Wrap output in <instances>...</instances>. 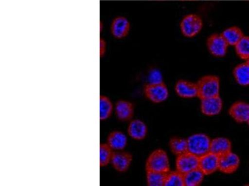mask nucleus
<instances>
[{
    "label": "nucleus",
    "instance_id": "nucleus-16",
    "mask_svg": "<svg viewBox=\"0 0 249 186\" xmlns=\"http://www.w3.org/2000/svg\"><path fill=\"white\" fill-rule=\"evenodd\" d=\"M232 144L228 139L217 137L211 140L210 152L221 157L231 152Z\"/></svg>",
    "mask_w": 249,
    "mask_h": 186
},
{
    "label": "nucleus",
    "instance_id": "nucleus-17",
    "mask_svg": "<svg viewBox=\"0 0 249 186\" xmlns=\"http://www.w3.org/2000/svg\"><path fill=\"white\" fill-rule=\"evenodd\" d=\"M147 130L146 124L139 119L131 121L128 127L129 136L137 140H142L145 138Z\"/></svg>",
    "mask_w": 249,
    "mask_h": 186
},
{
    "label": "nucleus",
    "instance_id": "nucleus-9",
    "mask_svg": "<svg viewBox=\"0 0 249 186\" xmlns=\"http://www.w3.org/2000/svg\"><path fill=\"white\" fill-rule=\"evenodd\" d=\"M219 156L211 152L199 157V169L205 176L214 173L219 170Z\"/></svg>",
    "mask_w": 249,
    "mask_h": 186
},
{
    "label": "nucleus",
    "instance_id": "nucleus-10",
    "mask_svg": "<svg viewBox=\"0 0 249 186\" xmlns=\"http://www.w3.org/2000/svg\"><path fill=\"white\" fill-rule=\"evenodd\" d=\"M130 30V23L126 17L117 16L113 19L110 32L115 39H122L127 36Z\"/></svg>",
    "mask_w": 249,
    "mask_h": 186
},
{
    "label": "nucleus",
    "instance_id": "nucleus-15",
    "mask_svg": "<svg viewBox=\"0 0 249 186\" xmlns=\"http://www.w3.org/2000/svg\"><path fill=\"white\" fill-rule=\"evenodd\" d=\"M115 114L118 119L126 122L131 120L134 114V106L130 102L119 100L115 105Z\"/></svg>",
    "mask_w": 249,
    "mask_h": 186
},
{
    "label": "nucleus",
    "instance_id": "nucleus-1",
    "mask_svg": "<svg viewBox=\"0 0 249 186\" xmlns=\"http://www.w3.org/2000/svg\"><path fill=\"white\" fill-rule=\"evenodd\" d=\"M196 85L199 99L219 96L220 79L215 75H206L201 78Z\"/></svg>",
    "mask_w": 249,
    "mask_h": 186
},
{
    "label": "nucleus",
    "instance_id": "nucleus-27",
    "mask_svg": "<svg viewBox=\"0 0 249 186\" xmlns=\"http://www.w3.org/2000/svg\"><path fill=\"white\" fill-rule=\"evenodd\" d=\"M164 186H184L183 174L178 170L169 171Z\"/></svg>",
    "mask_w": 249,
    "mask_h": 186
},
{
    "label": "nucleus",
    "instance_id": "nucleus-6",
    "mask_svg": "<svg viewBox=\"0 0 249 186\" xmlns=\"http://www.w3.org/2000/svg\"><path fill=\"white\" fill-rule=\"evenodd\" d=\"M199 157L187 152L177 156L176 168L178 171L184 174L199 168Z\"/></svg>",
    "mask_w": 249,
    "mask_h": 186
},
{
    "label": "nucleus",
    "instance_id": "nucleus-30",
    "mask_svg": "<svg viewBox=\"0 0 249 186\" xmlns=\"http://www.w3.org/2000/svg\"><path fill=\"white\" fill-rule=\"evenodd\" d=\"M247 62H248V63L249 64V59L248 60V61H247Z\"/></svg>",
    "mask_w": 249,
    "mask_h": 186
},
{
    "label": "nucleus",
    "instance_id": "nucleus-3",
    "mask_svg": "<svg viewBox=\"0 0 249 186\" xmlns=\"http://www.w3.org/2000/svg\"><path fill=\"white\" fill-rule=\"evenodd\" d=\"M188 150L198 157L210 152L211 140L207 135L196 134L187 139Z\"/></svg>",
    "mask_w": 249,
    "mask_h": 186
},
{
    "label": "nucleus",
    "instance_id": "nucleus-19",
    "mask_svg": "<svg viewBox=\"0 0 249 186\" xmlns=\"http://www.w3.org/2000/svg\"><path fill=\"white\" fill-rule=\"evenodd\" d=\"M235 80L242 86H249V65L248 62L239 64L233 71Z\"/></svg>",
    "mask_w": 249,
    "mask_h": 186
},
{
    "label": "nucleus",
    "instance_id": "nucleus-4",
    "mask_svg": "<svg viewBox=\"0 0 249 186\" xmlns=\"http://www.w3.org/2000/svg\"><path fill=\"white\" fill-rule=\"evenodd\" d=\"M202 21L198 15L190 14L185 16L180 23L182 34L186 37H193L202 30Z\"/></svg>",
    "mask_w": 249,
    "mask_h": 186
},
{
    "label": "nucleus",
    "instance_id": "nucleus-31",
    "mask_svg": "<svg viewBox=\"0 0 249 186\" xmlns=\"http://www.w3.org/2000/svg\"><path fill=\"white\" fill-rule=\"evenodd\" d=\"M248 124V125H249V121H248V123H247Z\"/></svg>",
    "mask_w": 249,
    "mask_h": 186
},
{
    "label": "nucleus",
    "instance_id": "nucleus-18",
    "mask_svg": "<svg viewBox=\"0 0 249 186\" xmlns=\"http://www.w3.org/2000/svg\"><path fill=\"white\" fill-rule=\"evenodd\" d=\"M107 144L113 150L122 151L127 145V137L123 132H112L108 135Z\"/></svg>",
    "mask_w": 249,
    "mask_h": 186
},
{
    "label": "nucleus",
    "instance_id": "nucleus-26",
    "mask_svg": "<svg viewBox=\"0 0 249 186\" xmlns=\"http://www.w3.org/2000/svg\"><path fill=\"white\" fill-rule=\"evenodd\" d=\"M113 154V150L107 143L100 145V167H106L110 163Z\"/></svg>",
    "mask_w": 249,
    "mask_h": 186
},
{
    "label": "nucleus",
    "instance_id": "nucleus-28",
    "mask_svg": "<svg viewBox=\"0 0 249 186\" xmlns=\"http://www.w3.org/2000/svg\"><path fill=\"white\" fill-rule=\"evenodd\" d=\"M148 79L149 83H160L163 82V77L159 70H152L149 74Z\"/></svg>",
    "mask_w": 249,
    "mask_h": 186
},
{
    "label": "nucleus",
    "instance_id": "nucleus-7",
    "mask_svg": "<svg viewBox=\"0 0 249 186\" xmlns=\"http://www.w3.org/2000/svg\"><path fill=\"white\" fill-rule=\"evenodd\" d=\"M207 46L209 52L215 57H223L228 52V44L222 34L211 35L207 41Z\"/></svg>",
    "mask_w": 249,
    "mask_h": 186
},
{
    "label": "nucleus",
    "instance_id": "nucleus-5",
    "mask_svg": "<svg viewBox=\"0 0 249 186\" xmlns=\"http://www.w3.org/2000/svg\"><path fill=\"white\" fill-rule=\"evenodd\" d=\"M144 94L149 100L154 103H161L166 101L169 96L167 86L162 82L149 83L144 88Z\"/></svg>",
    "mask_w": 249,
    "mask_h": 186
},
{
    "label": "nucleus",
    "instance_id": "nucleus-8",
    "mask_svg": "<svg viewBox=\"0 0 249 186\" xmlns=\"http://www.w3.org/2000/svg\"><path fill=\"white\" fill-rule=\"evenodd\" d=\"M241 163L237 154L231 152L220 157L219 170L224 174H232L236 171Z\"/></svg>",
    "mask_w": 249,
    "mask_h": 186
},
{
    "label": "nucleus",
    "instance_id": "nucleus-21",
    "mask_svg": "<svg viewBox=\"0 0 249 186\" xmlns=\"http://www.w3.org/2000/svg\"><path fill=\"white\" fill-rule=\"evenodd\" d=\"M184 186H197L204 180L205 174L199 168H197L183 174Z\"/></svg>",
    "mask_w": 249,
    "mask_h": 186
},
{
    "label": "nucleus",
    "instance_id": "nucleus-11",
    "mask_svg": "<svg viewBox=\"0 0 249 186\" xmlns=\"http://www.w3.org/2000/svg\"><path fill=\"white\" fill-rule=\"evenodd\" d=\"M201 110L207 116H216L221 112L222 101L219 96L201 99Z\"/></svg>",
    "mask_w": 249,
    "mask_h": 186
},
{
    "label": "nucleus",
    "instance_id": "nucleus-2",
    "mask_svg": "<svg viewBox=\"0 0 249 186\" xmlns=\"http://www.w3.org/2000/svg\"><path fill=\"white\" fill-rule=\"evenodd\" d=\"M145 168L146 171H170V160L166 152L162 149L155 150L148 156Z\"/></svg>",
    "mask_w": 249,
    "mask_h": 186
},
{
    "label": "nucleus",
    "instance_id": "nucleus-23",
    "mask_svg": "<svg viewBox=\"0 0 249 186\" xmlns=\"http://www.w3.org/2000/svg\"><path fill=\"white\" fill-rule=\"evenodd\" d=\"M113 105L110 99L106 96L100 97V120L106 121L111 116Z\"/></svg>",
    "mask_w": 249,
    "mask_h": 186
},
{
    "label": "nucleus",
    "instance_id": "nucleus-13",
    "mask_svg": "<svg viewBox=\"0 0 249 186\" xmlns=\"http://www.w3.org/2000/svg\"><path fill=\"white\" fill-rule=\"evenodd\" d=\"M132 155L130 153L122 151L113 152L110 163L115 170L125 172L132 163Z\"/></svg>",
    "mask_w": 249,
    "mask_h": 186
},
{
    "label": "nucleus",
    "instance_id": "nucleus-12",
    "mask_svg": "<svg viewBox=\"0 0 249 186\" xmlns=\"http://www.w3.org/2000/svg\"><path fill=\"white\" fill-rule=\"evenodd\" d=\"M229 113L237 123H248L249 119V104L244 101L235 102L231 106Z\"/></svg>",
    "mask_w": 249,
    "mask_h": 186
},
{
    "label": "nucleus",
    "instance_id": "nucleus-25",
    "mask_svg": "<svg viewBox=\"0 0 249 186\" xmlns=\"http://www.w3.org/2000/svg\"><path fill=\"white\" fill-rule=\"evenodd\" d=\"M235 52L242 60L249 59V36L244 35L235 46Z\"/></svg>",
    "mask_w": 249,
    "mask_h": 186
},
{
    "label": "nucleus",
    "instance_id": "nucleus-22",
    "mask_svg": "<svg viewBox=\"0 0 249 186\" xmlns=\"http://www.w3.org/2000/svg\"><path fill=\"white\" fill-rule=\"evenodd\" d=\"M169 145H170L171 151L177 156L188 152L187 139L180 138V137H173L170 140Z\"/></svg>",
    "mask_w": 249,
    "mask_h": 186
},
{
    "label": "nucleus",
    "instance_id": "nucleus-24",
    "mask_svg": "<svg viewBox=\"0 0 249 186\" xmlns=\"http://www.w3.org/2000/svg\"><path fill=\"white\" fill-rule=\"evenodd\" d=\"M168 172L146 171V181L150 186H164Z\"/></svg>",
    "mask_w": 249,
    "mask_h": 186
},
{
    "label": "nucleus",
    "instance_id": "nucleus-29",
    "mask_svg": "<svg viewBox=\"0 0 249 186\" xmlns=\"http://www.w3.org/2000/svg\"><path fill=\"white\" fill-rule=\"evenodd\" d=\"M107 50V43L104 39H100V57L105 55Z\"/></svg>",
    "mask_w": 249,
    "mask_h": 186
},
{
    "label": "nucleus",
    "instance_id": "nucleus-14",
    "mask_svg": "<svg viewBox=\"0 0 249 186\" xmlns=\"http://www.w3.org/2000/svg\"><path fill=\"white\" fill-rule=\"evenodd\" d=\"M175 91L177 94L183 98L191 99L197 97V85L193 82L181 79L176 84Z\"/></svg>",
    "mask_w": 249,
    "mask_h": 186
},
{
    "label": "nucleus",
    "instance_id": "nucleus-20",
    "mask_svg": "<svg viewBox=\"0 0 249 186\" xmlns=\"http://www.w3.org/2000/svg\"><path fill=\"white\" fill-rule=\"evenodd\" d=\"M222 37L226 40L229 46H235L244 36V33L239 28L232 26L227 28L222 33Z\"/></svg>",
    "mask_w": 249,
    "mask_h": 186
}]
</instances>
